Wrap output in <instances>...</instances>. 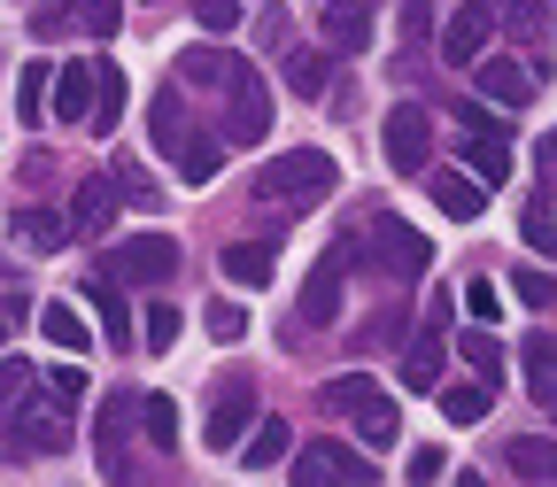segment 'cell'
<instances>
[{"mask_svg": "<svg viewBox=\"0 0 557 487\" xmlns=\"http://www.w3.org/2000/svg\"><path fill=\"white\" fill-rule=\"evenodd\" d=\"M333 178H341V171H333V155H325V148H287L278 163H263V171H256V186H248V193H256L263 209H318V201L333 193Z\"/></svg>", "mask_w": 557, "mask_h": 487, "instance_id": "6da1fadb", "label": "cell"}, {"mask_svg": "<svg viewBox=\"0 0 557 487\" xmlns=\"http://www.w3.org/2000/svg\"><path fill=\"white\" fill-rule=\"evenodd\" d=\"M357 263H372L380 278H418V271L434 263V248H426V233H418V225H403V217H387V209H380V217L364 225V240H357Z\"/></svg>", "mask_w": 557, "mask_h": 487, "instance_id": "7a4b0ae2", "label": "cell"}, {"mask_svg": "<svg viewBox=\"0 0 557 487\" xmlns=\"http://www.w3.org/2000/svg\"><path fill=\"white\" fill-rule=\"evenodd\" d=\"M0 417H9V434H0V449H9V457H62L70 441H78L62 410L24 402V395H9V402H0Z\"/></svg>", "mask_w": 557, "mask_h": 487, "instance_id": "3957f363", "label": "cell"}, {"mask_svg": "<svg viewBox=\"0 0 557 487\" xmlns=\"http://www.w3.org/2000/svg\"><path fill=\"white\" fill-rule=\"evenodd\" d=\"M171 271H178V240L163 233H132L101 255V278H116V287H163Z\"/></svg>", "mask_w": 557, "mask_h": 487, "instance_id": "277c9868", "label": "cell"}, {"mask_svg": "<svg viewBox=\"0 0 557 487\" xmlns=\"http://www.w3.org/2000/svg\"><path fill=\"white\" fill-rule=\"evenodd\" d=\"M218 132H225V148H256V139L271 132V93H263V78L248 62L225 70V124Z\"/></svg>", "mask_w": 557, "mask_h": 487, "instance_id": "5b68a950", "label": "cell"}, {"mask_svg": "<svg viewBox=\"0 0 557 487\" xmlns=\"http://www.w3.org/2000/svg\"><path fill=\"white\" fill-rule=\"evenodd\" d=\"M380 155H387L403 178H418V171L434 163V109L395 101V109H387V132H380Z\"/></svg>", "mask_w": 557, "mask_h": 487, "instance_id": "8992f818", "label": "cell"}, {"mask_svg": "<svg viewBox=\"0 0 557 487\" xmlns=\"http://www.w3.org/2000/svg\"><path fill=\"white\" fill-rule=\"evenodd\" d=\"M132 417H139V395H109V402H101V417H94V457H101L109 487H139V472H132V457H124Z\"/></svg>", "mask_w": 557, "mask_h": 487, "instance_id": "52a82bcc", "label": "cell"}, {"mask_svg": "<svg viewBox=\"0 0 557 487\" xmlns=\"http://www.w3.org/2000/svg\"><path fill=\"white\" fill-rule=\"evenodd\" d=\"M248 426H256V387H248V379H225L218 395H209V426H201V441H209V449H240Z\"/></svg>", "mask_w": 557, "mask_h": 487, "instance_id": "ba28073f", "label": "cell"}, {"mask_svg": "<svg viewBox=\"0 0 557 487\" xmlns=\"http://www.w3.org/2000/svg\"><path fill=\"white\" fill-rule=\"evenodd\" d=\"M487 39H496V9L487 0H465V9L442 24V62H487Z\"/></svg>", "mask_w": 557, "mask_h": 487, "instance_id": "9c48e42d", "label": "cell"}, {"mask_svg": "<svg viewBox=\"0 0 557 487\" xmlns=\"http://www.w3.org/2000/svg\"><path fill=\"white\" fill-rule=\"evenodd\" d=\"M348 263H357V240L325 248V263L310 271V287H302V317H310V325H333V317H341V278H348Z\"/></svg>", "mask_w": 557, "mask_h": 487, "instance_id": "30bf717a", "label": "cell"}, {"mask_svg": "<svg viewBox=\"0 0 557 487\" xmlns=\"http://www.w3.org/2000/svg\"><path fill=\"white\" fill-rule=\"evenodd\" d=\"M534 86H542V70H534V62H504V54H487V62H480V93H487V109H527Z\"/></svg>", "mask_w": 557, "mask_h": 487, "instance_id": "8fae6325", "label": "cell"}, {"mask_svg": "<svg viewBox=\"0 0 557 487\" xmlns=\"http://www.w3.org/2000/svg\"><path fill=\"white\" fill-rule=\"evenodd\" d=\"M47 116H54V124H86V116H94V62H62V70H54Z\"/></svg>", "mask_w": 557, "mask_h": 487, "instance_id": "7c38bea8", "label": "cell"}, {"mask_svg": "<svg viewBox=\"0 0 557 487\" xmlns=\"http://www.w3.org/2000/svg\"><path fill=\"white\" fill-rule=\"evenodd\" d=\"M325 54H364V39H372V9L364 0H325Z\"/></svg>", "mask_w": 557, "mask_h": 487, "instance_id": "4fadbf2b", "label": "cell"}, {"mask_svg": "<svg viewBox=\"0 0 557 487\" xmlns=\"http://www.w3.org/2000/svg\"><path fill=\"white\" fill-rule=\"evenodd\" d=\"M218 263H225V278H233V287H263V278H271V263H278V240H233Z\"/></svg>", "mask_w": 557, "mask_h": 487, "instance_id": "5bb4252c", "label": "cell"}, {"mask_svg": "<svg viewBox=\"0 0 557 487\" xmlns=\"http://www.w3.org/2000/svg\"><path fill=\"white\" fill-rule=\"evenodd\" d=\"M504 457H511V472H519V479H534V487H557V441H549V434H519Z\"/></svg>", "mask_w": 557, "mask_h": 487, "instance_id": "9a60e30c", "label": "cell"}, {"mask_svg": "<svg viewBox=\"0 0 557 487\" xmlns=\"http://www.w3.org/2000/svg\"><path fill=\"white\" fill-rule=\"evenodd\" d=\"M434 201L449 209L457 225H472L480 209H487V186H480V178H465V171H434Z\"/></svg>", "mask_w": 557, "mask_h": 487, "instance_id": "2e32d148", "label": "cell"}, {"mask_svg": "<svg viewBox=\"0 0 557 487\" xmlns=\"http://www.w3.org/2000/svg\"><path fill=\"white\" fill-rule=\"evenodd\" d=\"M348 417H357V441H364V449H395V434H403V410H395L387 395H372V402H357V410H348Z\"/></svg>", "mask_w": 557, "mask_h": 487, "instance_id": "e0dca14e", "label": "cell"}, {"mask_svg": "<svg viewBox=\"0 0 557 487\" xmlns=\"http://www.w3.org/2000/svg\"><path fill=\"white\" fill-rule=\"evenodd\" d=\"M325 86H333V54H325V47H295V54H287V93L318 101Z\"/></svg>", "mask_w": 557, "mask_h": 487, "instance_id": "ac0fdd59", "label": "cell"}, {"mask_svg": "<svg viewBox=\"0 0 557 487\" xmlns=\"http://www.w3.org/2000/svg\"><path fill=\"white\" fill-rule=\"evenodd\" d=\"M434 379H442V325H426V333L410 340V357H403V387L410 395H426Z\"/></svg>", "mask_w": 557, "mask_h": 487, "instance_id": "d6986e66", "label": "cell"}, {"mask_svg": "<svg viewBox=\"0 0 557 487\" xmlns=\"http://www.w3.org/2000/svg\"><path fill=\"white\" fill-rule=\"evenodd\" d=\"M218 163H225V132H186V148H178L186 186H209V178H218Z\"/></svg>", "mask_w": 557, "mask_h": 487, "instance_id": "ffe728a7", "label": "cell"}, {"mask_svg": "<svg viewBox=\"0 0 557 487\" xmlns=\"http://www.w3.org/2000/svg\"><path fill=\"white\" fill-rule=\"evenodd\" d=\"M109 217H116V186L109 178H86L78 201H70V233H101Z\"/></svg>", "mask_w": 557, "mask_h": 487, "instance_id": "44dd1931", "label": "cell"}, {"mask_svg": "<svg viewBox=\"0 0 557 487\" xmlns=\"http://www.w3.org/2000/svg\"><path fill=\"white\" fill-rule=\"evenodd\" d=\"M39 333H47L54 348H70V357H86V348H94V325L70 310V302H47V310H39Z\"/></svg>", "mask_w": 557, "mask_h": 487, "instance_id": "7402d4cb", "label": "cell"}, {"mask_svg": "<svg viewBox=\"0 0 557 487\" xmlns=\"http://www.w3.org/2000/svg\"><path fill=\"white\" fill-rule=\"evenodd\" d=\"M496 410V387L487 379H465V387H442V417L449 426H480V417Z\"/></svg>", "mask_w": 557, "mask_h": 487, "instance_id": "603a6c76", "label": "cell"}, {"mask_svg": "<svg viewBox=\"0 0 557 487\" xmlns=\"http://www.w3.org/2000/svg\"><path fill=\"white\" fill-rule=\"evenodd\" d=\"M47 101H54V62L32 54V62H24V78H16V109H24V124H39Z\"/></svg>", "mask_w": 557, "mask_h": 487, "instance_id": "cb8c5ba5", "label": "cell"}, {"mask_svg": "<svg viewBox=\"0 0 557 487\" xmlns=\"http://www.w3.org/2000/svg\"><path fill=\"white\" fill-rule=\"evenodd\" d=\"M116 116H124V70L101 54V62H94V116H86V124H94V132H109Z\"/></svg>", "mask_w": 557, "mask_h": 487, "instance_id": "d4e9b609", "label": "cell"}, {"mask_svg": "<svg viewBox=\"0 0 557 487\" xmlns=\"http://www.w3.org/2000/svg\"><path fill=\"white\" fill-rule=\"evenodd\" d=\"M519 233H527V248L557 255V193H549V186H534V193H527V217H519Z\"/></svg>", "mask_w": 557, "mask_h": 487, "instance_id": "484cf974", "label": "cell"}, {"mask_svg": "<svg viewBox=\"0 0 557 487\" xmlns=\"http://www.w3.org/2000/svg\"><path fill=\"white\" fill-rule=\"evenodd\" d=\"M287 441H295V434L278 426V417H256V434L240 441V464H248V472H271L278 457H287Z\"/></svg>", "mask_w": 557, "mask_h": 487, "instance_id": "4316f807", "label": "cell"}, {"mask_svg": "<svg viewBox=\"0 0 557 487\" xmlns=\"http://www.w3.org/2000/svg\"><path fill=\"white\" fill-rule=\"evenodd\" d=\"M465 171H472L480 186H487V178H504V171H511V148H504V132H472V139H465Z\"/></svg>", "mask_w": 557, "mask_h": 487, "instance_id": "83f0119b", "label": "cell"}, {"mask_svg": "<svg viewBox=\"0 0 557 487\" xmlns=\"http://www.w3.org/2000/svg\"><path fill=\"white\" fill-rule=\"evenodd\" d=\"M139 434L156 449H178V402L171 395H139Z\"/></svg>", "mask_w": 557, "mask_h": 487, "instance_id": "f1b7e54d", "label": "cell"}, {"mask_svg": "<svg viewBox=\"0 0 557 487\" xmlns=\"http://www.w3.org/2000/svg\"><path fill=\"white\" fill-rule=\"evenodd\" d=\"M457 348H465V364H472V372H480L487 387H496V379H504V348H496V340H487V325H472V333H457Z\"/></svg>", "mask_w": 557, "mask_h": 487, "instance_id": "f546056e", "label": "cell"}, {"mask_svg": "<svg viewBox=\"0 0 557 487\" xmlns=\"http://www.w3.org/2000/svg\"><path fill=\"white\" fill-rule=\"evenodd\" d=\"M124 24V0H70V32H94V39H109Z\"/></svg>", "mask_w": 557, "mask_h": 487, "instance_id": "4dcf8cb0", "label": "cell"}, {"mask_svg": "<svg viewBox=\"0 0 557 487\" xmlns=\"http://www.w3.org/2000/svg\"><path fill=\"white\" fill-rule=\"evenodd\" d=\"M148 124H156V148H163V155L186 148V101H178V93H156V116H148Z\"/></svg>", "mask_w": 557, "mask_h": 487, "instance_id": "1f68e13d", "label": "cell"}, {"mask_svg": "<svg viewBox=\"0 0 557 487\" xmlns=\"http://www.w3.org/2000/svg\"><path fill=\"white\" fill-rule=\"evenodd\" d=\"M62 217H54V209H24V217H16V240L32 248V255H47V248H62Z\"/></svg>", "mask_w": 557, "mask_h": 487, "instance_id": "d6a6232c", "label": "cell"}, {"mask_svg": "<svg viewBox=\"0 0 557 487\" xmlns=\"http://www.w3.org/2000/svg\"><path fill=\"white\" fill-rule=\"evenodd\" d=\"M527 387L542 395V402H557V340H527Z\"/></svg>", "mask_w": 557, "mask_h": 487, "instance_id": "836d02e7", "label": "cell"}, {"mask_svg": "<svg viewBox=\"0 0 557 487\" xmlns=\"http://www.w3.org/2000/svg\"><path fill=\"white\" fill-rule=\"evenodd\" d=\"M372 395H380V387H372V372H341V379H325V387H318V402H325V410H357V402H372Z\"/></svg>", "mask_w": 557, "mask_h": 487, "instance_id": "e575fe53", "label": "cell"}, {"mask_svg": "<svg viewBox=\"0 0 557 487\" xmlns=\"http://www.w3.org/2000/svg\"><path fill=\"white\" fill-rule=\"evenodd\" d=\"M457 302H465L472 325H496V317H504V287H496V278H465V295H457Z\"/></svg>", "mask_w": 557, "mask_h": 487, "instance_id": "d590c367", "label": "cell"}, {"mask_svg": "<svg viewBox=\"0 0 557 487\" xmlns=\"http://www.w3.org/2000/svg\"><path fill=\"white\" fill-rule=\"evenodd\" d=\"M225 70H233V62H225L218 47H186V54H178V78H186V86H218Z\"/></svg>", "mask_w": 557, "mask_h": 487, "instance_id": "8d00e7d4", "label": "cell"}, {"mask_svg": "<svg viewBox=\"0 0 557 487\" xmlns=\"http://www.w3.org/2000/svg\"><path fill=\"white\" fill-rule=\"evenodd\" d=\"M333 479H341V457H333V441L295 457V487H333Z\"/></svg>", "mask_w": 557, "mask_h": 487, "instance_id": "74e56055", "label": "cell"}, {"mask_svg": "<svg viewBox=\"0 0 557 487\" xmlns=\"http://www.w3.org/2000/svg\"><path fill=\"white\" fill-rule=\"evenodd\" d=\"M94 310H101V333L124 340V287H116V278H101V271H94Z\"/></svg>", "mask_w": 557, "mask_h": 487, "instance_id": "f35d334b", "label": "cell"}, {"mask_svg": "<svg viewBox=\"0 0 557 487\" xmlns=\"http://www.w3.org/2000/svg\"><path fill=\"white\" fill-rule=\"evenodd\" d=\"M511 295H519L527 310H549V302H557V278H549V271H527V263H519V278H511Z\"/></svg>", "mask_w": 557, "mask_h": 487, "instance_id": "ab89813d", "label": "cell"}, {"mask_svg": "<svg viewBox=\"0 0 557 487\" xmlns=\"http://www.w3.org/2000/svg\"><path fill=\"white\" fill-rule=\"evenodd\" d=\"M434 32V0H403V54H418Z\"/></svg>", "mask_w": 557, "mask_h": 487, "instance_id": "60d3db41", "label": "cell"}, {"mask_svg": "<svg viewBox=\"0 0 557 487\" xmlns=\"http://www.w3.org/2000/svg\"><path fill=\"white\" fill-rule=\"evenodd\" d=\"M504 24H511L519 39H534V32L549 24V0H504Z\"/></svg>", "mask_w": 557, "mask_h": 487, "instance_id": "b9f144b4", "label": "cell"}, {"mask_svg": "<svg viewBox=\"0 0 557 487\" xmlns=\"http://www.w3.org/2000/svg\"><path fill=\"white\" fill-rule=\"evenodd\" d=\"M240 333H248V310H240V302H209V340H225V348H233Z\"/></svg>", "mask_w": 557, "mask_h": 487, "instance_id": "7bdbcfd3", "label": "cell"}, {"mask_svg": "<svg viewBox=\"0 0 557 487\" xmlns=\"http://www.w3.org/2000/svg\"><path fill=\"white\" fill-rule=\"evenodd\" d=\"M139 340H148V348H171V340H178V310H171V302H156L148 317H139Z\"/></svg>", "mask_w": 557, "mask_h": 487, "instance_id": "ee69618b", "label": "cell"}, {"mask_svg": "<svg viewBox=\"0 0 557 487\" xmlns=\"http://www.w3.org/2000/svg\"><path fill=\"white\" fill-rule=\"evenodd\" d=\"M201 32H240V0H194Z\"/></svg>", "mask_w": 557, "mask_h": 487, "instance_id": "f6af8a7d", "label": "cell"}, {"mask_svg": "<svg viewBox=\"0 0 557 487\" xmlns=\"http://www.w3.org/2000/svg\"><path fill=\"white\" fill-rule=\"evenodd\" d=\"M403 472H410V479H418V487H434V479H442V472H449V457H442V449H434V441H426V449H410V464H403Z\"/></svg>", "mask_w": 557, "mask_h": 487, "instance_id": "bcb514c9", "label": "cell"}, {"mask_svg": "<svg viewBox=\"0 0 557 487\" xmlns=\"http://www.w3.org/2000/svg\"><path fill=\"white\" fill-rule=\"evenodd\" d=\"M116 201H156V178H139V163H116Z\"/></svg>", "mask_w": 557, "mask_h": 487, "instance_id": "7dc6e473", "label": "cell"}, {"mask_svg": "<svg viewBox=\"0 0 557 487\" xmlns=\"http://www.w3.org/2000/svg\"><path fill=\"white\" fill-rule=\"evenodd\" d=\"M47 395H54V402H78V395H86V372H78V364H54V372H47Z\"/></svg>", "mask_w": 557, "mask_h": 487, "instance_id": "c3c4849f", "label": "cell"}, {"mask_svg": "<svg viewBox=\"0 0 557 487\" xmlns=\"http://www.w3.org/2000/svg\"><path fill=\"white\" fill-rule=\"evenodd\" d=\"M62 32H70V9H39L32 16V39H62Z\"/></svg>", "mask_w": 557, "mask_h": 487, "instance_id": "681fc988", "label": "cell"}, {"mask_svg": "<svg viewBox=\"0 0 557 487\" xmlns=\"http://www.w3.org/2000/svg\"><path fill=\"white\" fill-rule=\"evenodd\" d=\"M333 457H341V479H357V487H372V464H364L357 449H341V441H333Z\"/></svg>", "mask_w": 557, "mask_h": 487, "instance_id": "f907efd6", "label": "cell"}, {"mask_svg": "<svg viewBox=\"0 0 557 487\" xmlns=\"http://www.w3.org/2000/svg\"><path fill=\"white\" fill-rule=\"evenodd\" d=\"M465 132H504V116L487 109V101H472V109H465Z\"/></svg>", "mask_w": 557, "mask_h": 487, "instance_id": "816d5d0a", "label": "cell"}, {"mask_svg": "<svg viewBox=\"0 0 557 487\" xmlns=\"http://www.w3.org/2000/svg\"><path fill=\"white\" fill-rule=\"evenodd\" d=\"M542 155H549V163H557V132H549V139H542Z\"/></svg>", "mask_w": 557, "mask_h": 487, "instance_id": "f5cc1de1", "label": "cell"}, {"mask_svg": "<svg viewBox=\"0 0 557 487\" xmlns=\"http://www.w3.org/2000/svg\"><path fill=\"white\" fill-rule=\"evenodd\" d=\"M0 340H9V310H0Z\"/></svg>", "mask_w": 557, "mask_h": 487, "instance_id": "db71d44e", "label": "cell"}, {"mask_svg": "<svg viewBox=\"0 0 557 487\" xmlns=\"http://www.w3.org/2000/svg\"><path fill=\"white\" fill-rule=\"evenodd\" d=\"M47 9H70V0H47Z\"/></svg>", "mask_w": 557, "mask_h": 487, "instance_id": "11a10c76", "label": "cell"}]
</instances>
